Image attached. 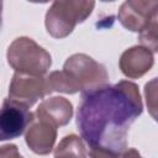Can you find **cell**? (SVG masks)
<instances>
[{"mask_svg":"<svg viewBox=\"0 0 158 158\" xmlns=\"http://www.w3.org/2000/svg\"><path fill=\"white\" fill-rule=\"evenodd\" d=\"M30 121L31 114L26 107L6 100L0 109V141L21 136Z\"/></svg>","mask_w":158,"mask_h":158,"instance_id":"7a4b0ae2","label":"cell"},{"mask_svg":"<svg viewBox=\"0 0 158 158\" xmlns=\"http://www.w3.org/2000/svg\"><path fill=\"white\" fill-rule=\"evenodd\" d=\"M0 7H1V2H0ZM0 20H1V10H0Z\"/></svg>","mask_w":158,"mask_h":158,"instance_id":"3957f363","label":"cell"},{"mask_svg":"<svg viewBox=\"0 0 158 158\" xmlns=\"http://www.w3.org/2000/svg\"><path fill=\"white\" fill-rule=\"evenodd\" d=\"M139 100L120 85L86 93L78 110L77 123L93 151L118 156L126 148L127 132L141 115Z\"/></svg>","mask_w":158,"mask_h":158,"instance_id":"6da1fadb","label":"cell"}]
</instances>
